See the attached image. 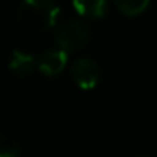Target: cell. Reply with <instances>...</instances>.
Listing matches in <instances>:
<instances>
[{
    "mask_svg": "<svg viewBox=\"0 0 157 157\" xmlns=\"http://www.w3.org/2000/svg\"><path fill=\"white\" fill-rule=\"evenodd\" d=\"M37 66L36 56L24 49H14L9 59V69L19 78H27L32 75V71Z\"/></svg>",
    "mask_w": 157,
    "mask_h": 157,
    "instance_id": "obj_5",
    "label": "cell"
},
{
    "mask_svg": "<svg viewBox=\"0 0 157 157\" xmlns=\"http://www.w3.org/2000/svg\"><path fill=\"white\" fill-rule=\"evenodd\" d=\"M76 12L79 15L91 19H101L106 14L108 0H73Z\"/></svg>",
    "mask_w": 157,
    "mask_h": 157,
    "instance_id": "obj_6",
    "label": "cell"
},
{
    "mask_svg": "<svg viewBox=\"0 0 157 157\" xmlns=\"http://www.w3.org/2000/svg\"><path fill=\"white\" fill-rule=\"evenodd\" d=\"M0 157H21L19 142L7 133H0Z\"/></svg>",
    "mask_w": 157,
    "mask_h": 157,
    "instance_id": "obj_8",
    "label": "cell"
},
{
    "mask_svg": "<svg viewBox=\"0 0 157 157\" xmlns=\"http://www.w3.org/2000/svg\"><path fill=\"white\" fill-rule=\"evenodd\" d=\"M120 12L127 17H135L147 9L150 0H113Z\"/></svg>",
    "mask_w": 157,
    "mask_h": 157,
    "instance_id": "obj_7",
    "label": "cell"
},
{
    "mask_svg": "<svg viewBox=\"0 0 157 157\" xmlns=\"http://www.w3.org/2000/svg\"><path fill=\"white\" fill-rule=\"evenodd\" d=\"M139 157H147V155H139Z\"/></svg>",
    "mask_w": 157,
    "mask_h": 157,
    "instance_id": "obj_9",
    "label": "cell"
},
{
    "mask_svg": "<svg viewBox=\"0 0 157 157\" xmlns=\"http://www.w3.org/2000/svg\"><path fill=\"white\" fill-rule=\"evenodd\" d=\"M73 81L81 90H93L101 79V69L98 63L90 58H79L75 61L71 68Z\"/></svg>",
    "mask_w": 157,
    "mask_h": 157,
    "instance_id": "obj_3",
    "label": "cell"
},
{
    "mask_svg": "<svg viewBox=\"0 0 157 157\" xmlns=\"http://www.w3.org/2000/svg\"><path fill=\"white\" fill-rule=\"evenodd\" d=\"M68 64V51L64 49H51L41 54L37 59V68L46 76H56L63 71Z\"/></svg>",
    "mask_w": 157,
    "mask_h": 157,
    "instance_id": "obj_4",
    "label": "cell"
},
{
    "mask_svg": "<svg viewBox=\"0 0 157 157\" xmlns=\"http://www.w3.org/2000/svg\"><path fill=\"white\" fill-rule=\"evenodd\" d=\"M56 41L59 48L68 52L79 51L90 42V29L76 19H69L59 24L56 31Z\"/></svg>",
    "mask_w": 157,
    "mask_h": 157,
    "instance_id": "obj_2",
    "label": "cell"
},
{
    "mask_svg": "<svg viewBox=\"0 0 157 157\" xmlns=\"http://www.w3.org/2000/svg\"><path fill=\"white\" fill-rule=\"evenodd\" d=\"M59 7L56 0H21L17 22L24 31L42 34L56 25Z\"/></svg>",
    "mask_w": 157,
    "mask_h": 157,
    "instance_id": "obj_1",
    "label": "cell"
}]
</instances>
